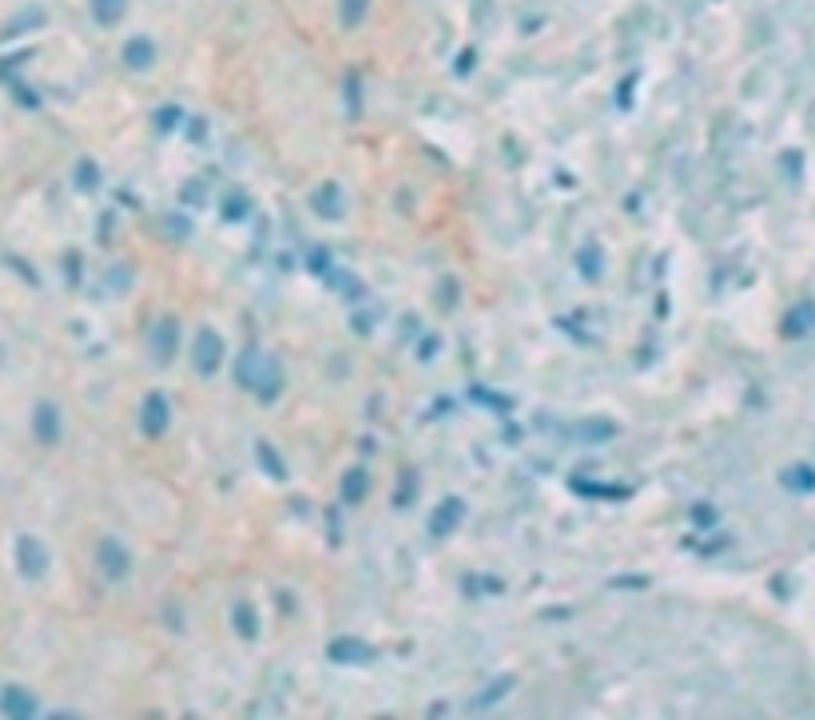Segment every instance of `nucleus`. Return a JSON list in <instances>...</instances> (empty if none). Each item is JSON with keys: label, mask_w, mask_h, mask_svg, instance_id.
<instances>
[{"label": "nucleus", "mask_w": 815, "mask_h": 720, "mask_svg": "<svg viewBox=\"0 0 815 720\" xmlns=\"http://www.w3.org/2000/svg\"><path fill=\"white\" fill-rule=\"evenodd\" d=\"M16 565H20V573H24L28 581H40L44 569H48V553H44V545H40L36 538H20V545H16Z\"/></svg>", "instance_id": "nucleus-1"}, {"label": "nucleus", "mask_w": 815, "mask_h": 720, "mask_svg": "<svg viewBox=\"0 0 815 720\" xmlns=\"http://www.w3.org/2000/svg\"><path fill=\"white\" fill-rule=\"evenodd\" d=\"M191 359H195V366H199L203 374H211V370L219 366V359H223V339H219L215 331H199V335H195V351H191Z\"/></svg>", "instance_id": "nucleus-2"}, {"label": "nucleus", "mask_w": 815, "mask_h": 720, "mask_svg": "<svg viewBox=\"0 0 815 720\" xmlns=\"http://www.w3.org/2000/svg\"><path fill=\"white\" fill-rule=\"evenodd\" d=\"M815 331V299L796 303L788 315H784V339H804Z\"/></svg>", "instance_id": "nucleus-3"}, {"label": "nucleus", "mask_w": 815, "mask_h": 720, "mask_svg": "<svg viewBox=\"0 0 815 720\" xmlns=\"http://www.w3.org/2000/svg\"><path fill=\"white\" fill-rule=\"evenodd\" d=\"M100 565H104V573H108L112 581L128 577V549L116 545V541H104V545H100Z\"/></svg>", "instance_id": "nucleus-4"}, {"label": "nucleus", "mask_w": 815, "mask_h": 720, "mask_svg": "<svg viewBox=\"0 0 815 720\" xmlns=\"http://www.w3.org/2000/svg\"><path fill=\"white\" fill-rule=\"evenodd\" d=\"M152 60H156V44L148 36H136V40L124 44V64L128 68H148Z\"/></svg>", "instance_id": "nucleus-5"}, {"label": "nucleus", "mask_w": 815, "mask_h": 720, "mask_svg": "<svg viewBox=\"0 0 815 720\" xmlns=\"http://www.w3.org/2000/svg\"><path fill=\"white\" fill-rule=\"evenodd\" d=\"M36 438L40 442H56L60 438V414L52 402H40L36 406Z\"/></svg>", "instance_id": "nucleus-6"}, {"label": "nucleus", "mask_w": 815, "mask_h": 720, "mask_svg": "<svg viewBox=\"0 0 815 720\" xmlns=\"http://www.w3.org/2000/svg\"><path fill=\"white\" fill-rule=\"evenodd\" d=\"M144 430L148 434H163L167 430V402H163V394H148V402H144Z\"/></svg>", "instance_id": "nucleus-7"}, {"label": "nucleus", "mask_w": 815, "mask_h": 720, "mask_svg": "<svg viewBox=\"0 0 815 720\" xmlns=\"http://www.w3.org/2000/svg\"><path fill=\"white\" fill-rule=\"evenodd\" d=\"M784 482H788L796 494H812V490H815V466H804V462H800V466H792V470L784 474Z\"/></svg>", "instance_id": "nucleus-8"}, {"label": "nucleus", "mask_w": 815, "mask_h": 720, "mask_svg": "<svg viewBox=\"0 0 815 720\" xmlns=\"http://www.w3.org/2000/svg\"><path fill=\"white\" fill-rule=\"evenodd\" d=\"M4 709H8L12 717H32V709H36V701H32V697H28L24 689H16V685H12V689L4 693Z\"/></svg>", "instance_id": "nucleus-9"}, {"label": "nucleus", "mask_w": 815, "mask_h": 720, "mask_svg": "<svg viewBox=\"0 0 815 720\" xmlns=\"http://www.w3.org/2000/svg\"><path fill=\"white\" fill-rule=\"evenodd\" d=\"M124 8H128V0H92V12H96V20L108 28V24H116L120 16H124Z\"/></svg>", "instance_id": "nucleus-10"}, {"label": "nucleus", "mask_w": 815, "mask_h": 720, "mask_svg": "<svg viewBox=\"0 0 815 720\" xmlns=\"http://www.w3.org/2000/svg\"><path fill=\"white\" fill-rule=\"evenodd\" d=\"M366 8H370V0H338V16H342V24H346V28L362 24Z\"/></svg>", "instance_id": "nucleus-11"}, {"label": "nucleus", "mask_w": 815, "mask_h": 720, "mask_svg": "<svg viewBox=\"0 0 815 720\" xmlns=\"http://www.w3.org/2000/svg\"><path fill=\"white\" fill-rule=\"evenodd\" d=\"M156 339H160V359H167V355H171V343H175V335H171V323H163Z\"/></svg>", "instance_id": "nucleus-12"}, {"label": "nucleus", "mask_w": 815, "mask_h": 720, "mask_svg": "<svg viewBox=\"0 0 815 720\" xmlns=\"http://www.w3.org/2000/svg\"><path fill=\"white\" fill-rule=\"evenodd\" d=\"M251 617H255V613H251V609H239V629H243V633H251V637H255V621H251Z\"/></svg>", "instance_id": "nucleus-13"}]
</instances>
